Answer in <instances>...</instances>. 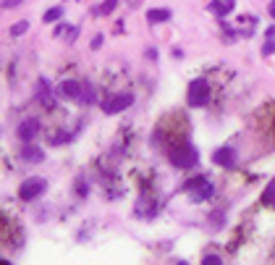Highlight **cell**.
Here are the masks:
<instances>
[{
	"label": "cell",
	"mask_w": 275,
	"mask_h": 265,
	"mask_svg": "<svg viewBox=\"0 0 275 265\" xmlns=\"http://www.w3.org/2000/svg\"><path fill=\"white\" fill-rule=\"evenodd\" d=\"M233 0H212L210 3V11L212 13H218V16H225V13H231L233 11Z\"/></svg>",
	"instance_id": "obj_11"
},
{
	"label": "cell",
	"mask_w": 275,
	"mask_h": 265,
	"mask_svg": "<svg viewBox=\"0 0 275 265\" xmlns=\"http://www.w3.org/2000/svg\"><path fill=\"white\" fill-rule=\"evenodd\" d=\"M79 103H81V105H95V103H97V92H95V87H92V84L84 87V89H81V95H79Z\"/></svg>",
	"instance_id": "obj_13"
},
{
	"label": "cell",
	"mask_w": 275,
	"mask_h": 265,
	"mask_svg": "<svg viewBox=\"0 0 275 265\" xmlns=\"http://www.w3.org/2000/svg\"><path fill=\"white\" fill-rule=\"evenodd\" d=\"M267 11H270V16L275 19V0H273V3H270V5H267Z\"/></svg>",
	"instance_id": "obj_22"
},
{
	"label": "cell",
	"mask_w": 275,
	"mask_h": 265,
	"mask_svg": "<svg viewBox=\"0 0 275 265\" xmlns=\"http://www.w3.org/2000/svg\"><path fill=\"white\" fill-rule=\"evenodd\" d=\"M223 260H220L218 255H204V260H202V265H220Z\"/></svg>",
	"instance_id": "obj_19"
},
{
	"label": "cell",
	"mask_w": 275,
	"mask_h": 265,
	"mask_svg": "<svg viewBox=\"0 0 275 265\" xmlns=\"http://www.w3.org/2000/svg\"><path fill=\"white\" fill-rule=\"evenodd\" d=\"M186 100H189L192 108H202V105H207V100H210V84H207V79H194L192 84H189Z\"/></svg>",
	"instance_id": "obj_3"
},
{
	"label": "cell",
	"mask_w": 275,
	"mask_h": 265,
	"mask_svg": "<svg viewBox=\"0 0 275 265\" xmlns=\"http://www.w3.org/2000/svg\"><path fill=\"white\" fill-rule=\"evenodd\" d=\"M131 103H134V95L131 92H118V95H113V97H108V100L102 103V110L108 113V116H116V113L126 110Z\"/></svg>",
	"instance_id": "obj_4"
},
{
	"label": "cell",
	"mask_w": 275,
	"mask_h": 265,
	"mask_svg": "<svg viewBox=\"0 0 275 265\" xmlns=\"http://www.w3.org/2000/svg\"><path fill=\"white\" fill-rule=\"evenodd\" d=\"M262 202H265V205H270V208H275V179L265 186V192H262Z\"/></svg>",
	"instance_id": "obj_14"
},
{
	"label": "cell",
	"mask_w": 275,
	"mask_h": 265,
	"mask_svg": "<svg viewBox=\"0 0 275 265\" xmlns=\"http://www.w3.org/2000/svg\"><path fill=\"white\" fill-rule=\"evenodd\" d=\"M76 194H79V197H87V194H89V184H87L84 179L76 181Z\"/></svg>",
	"instance_id": "obj_17"
},
{
	"label": "cell",
	"mask_w": 275,
	"mask_h": 265,
	"mask_svg": "<svg viewBox=\"0 0 275 265\" xmlns=\"http://www.w3.org/2000/svg\"><path fill=\"white\" fill-rule=\"evenodd\" d=\"M21 0H3V8H16Z\"/></svg>",
	"instance_id": "obj_21"
},
{
	"label": "cell",
	"mask_w": 275,
	"mask_h": 265,
	"mask_svg": "<svg viewBox=\"0 0 275 265\" xmlns=\"http://www.w3.org/2000/svg\"><path fill=\"white\" fill-rule=\"evenodd\" d=\"M168 160H171V165H175V168H194L197 163H200V153H197L194 145H178L175 150H171L168 153Z\"/></svg>",
	"instance_id": "obj_1"
},
{
	"label": "cell",
	"mask_w": 275,
	"mask_h": 265,
	"mask_svg": "<svg viewBox=\"0 0 275 265\" xmlns=\"http://www.w3.org/2000/svg\"><path fill=\"white\" fill-rule=\"evenodd\" d=\"M60 16H63V8H50V11H45V24H50V21H58Z\"/></svg>",
	"instance_id": "obj_15"
},
{
	"label": "cell",
	"mask_w": 275,
	"mask_h": 265,
	"mask_svg": "<svg viewBox=\"0 0 275 265\" xmlns=\"http://www.w3.org/2000/svg\"><path fill=\"white\" fill-rule=\"evenodd\" d=\"M29 29V21H19V24H13V29H11V34L13 37H21Z\"/></svg>",
	"instance_id": "obj_16"
},
{
	"label": "cell",
	"mask_w": 275,
	"mask_h": 265,
	"mask_svg": "<svg viewBox=\"0 0 275 265\" xmlns=\"http://www.w3.org/2000/svg\"><path fill=\"white\" fill-rule=\"evenodd\" d=\"M21 160L24 163H42L45 160V150L37 147V145H24V150H21Z\"/></svg>",
	"instance_id": "obj_10"
},
{
	"label": "cell",
	"mask_w": 275,
	"mask_h": 265,
	"mask_svg": "<svg viewBox=\"0 0 275 265\" xmlns=\"http://www.w3.org/2000/svg\"><path fill=\"white\" fill-rule=\"evenodd\" d=\"M81 89H84V84L81 81H76V79H68V81H63V84L58 87V97H63V100H79V95H81Z\"/></svg>",
	"instance_id": "obj_6"
},
{
	"label": "cell",
	"mask_w": 275,
	"mask_h": 265,
	"mask_svg": "<svg viewBox=\"0 0 275 265\" xmlns=\"http://www.w3.org/2000/svg\"><path fill=\"white\" fill-rule=\"evenodd\" d=\"M236 150L233 147H218L215 153H212V163H218V165H223V168H233L236 165Z\"/></svg>",
	"instance_id": "obj_7"
},
{
	"label": "cell",
	"mask_w": 275,
	"mask_h": 265,
	"mask_svg": "<svg viewBox=\"0 0 275 265\" xmlns=\"http://www.w3.org/2000/svg\"><path fill=\"white\" fill-rule=\"evenodd\" d=\"M45 189H48L45 179H26L24 184L19 186V197H21V200H26V202H32V200H37V197L45 194Z\"/></svg>",
	"instance_id": "obj_5"
},
{
	"label": "cell",
	"mask_w": 275,
	"mask_h": 265,
	"mask_svg": "<svg viewBox=\"0 0 275 265\" xmlns=\"http://www.w3.org/2000/svg\"><path fill=\"white\" fill-rule=\"evenodd\" d=\"M186 192H189V197H192L194 202H202V200H210V197L215 194V186H212L210 179L197 176V179H192L186 184Z\"/></svg>",
	"instance_id": "obj_2"
},
{
	"label": "cell",
	"mask_w": 275,
	"mask_h": 265,
	"mask_svg": "<svg viewBox=\"0 0 275 265\" xmlns=\"http://www.w3.org/2000/svg\"><path fill=\"white\" fill-rule=\"evenodd\" d=\"M262 53H265V55H270V53H275V42H273V37H270V40H267V42H265V48H262Z\"/></svg>",
	"instance_id": "obj_20"
},
{
	"label": "cell",
	"mask_w": 275,
	"mask_h": 265,
	"mask_svg": "<svg viewBox=\"0 0 275 265\" xmlns=\"http://www.w3.org/2000/svg\"><path fill=\"white\" fill-rule=\"evenodd\" d=\"M168 19H171V8H150V13H147L150 24H163Z\"/></svg>",
	"instance_id": "obj_12"
},
{
	"label": "cell",
	"mask_w": 275,
	"mask_h": 265,
	"mask_svg": "<svg viewBox=\"0 0 275 265\" xmlns=\"http://www.w3.org/2000/svg\"><path fill=\"white\" fill-rule=\"evenodd\" d=\"M37 132H40V121H37V118H24V121L19 124V137L24 139V142L34 139Z\"/></svg>",
	"instance_id": "obj_9"
},
{
	"label": "cell",
	"mask_w": 275,
	"mask_h": 265,
	"mask_svg": "<svg viewBox=\"0 0 275 265\" xmlns=\"http://www.w3.org/2000/svg\"><path fill=\"white\" fill-rule=\"evenodd\" d=\"M37 103L40 105H45V108H52V105H55V95L50 92V81L48 79H40L37 81Z\"/></svg>",
	"instance_id": "obj_8"
},
{
	"label": "cell",
	"mask_w": 275,
	"mask_h": 265,
	"mask_svg": "<svg viewBox=\"0 0 275 265\" xmlns=\"http://www.w3.org/2000/svg\"><path fill=\"white\" fill-rule=\"evenodd\" d=\"M116 5H118V0H105V3L100 5V13H110Z\"/></svg>",
	"instance_id": "obj_18"
}]
</instances>
